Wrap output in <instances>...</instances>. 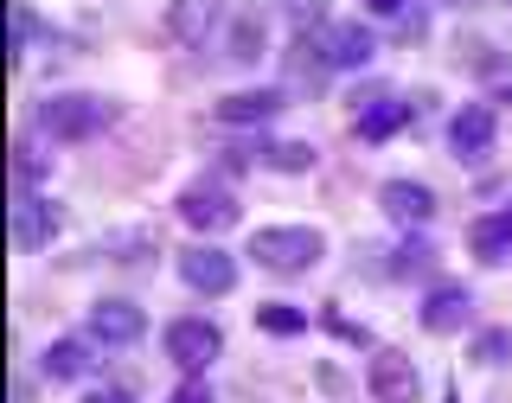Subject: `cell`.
Masks as SVG:
<instances>
[{
    "instance_id": "cell-13",
    "label": "cell",
    "mask_w": 512,
    "mask_h": 403,
    "mask_svg": "<svg viewBox=\"0 0 512 403\" xmlns=\"http://www.w3.org/2000/svg\"><path fill=\"white\" fill-rule=\"evenodd\" d=\"M282 109V90H237L218 103V122L224 128H250V122H269Z\"/></svg>"
},
{
    "instance_id": "cell-22",
    "label": "cell",
    "mask_w": 512,
    "mask_h": 403,
    "mask_svg": "<svg viewBox=\"0 0 512 403\" xmlns=\"http://www.w3.org/2000/svg\"><path fill=\"white\" fill-rule=\"evenodd\" d=\"M506 352H512V333H480L474 359H480V365H506Z\"/></svg>"
},
{
    "instance_id": "cell-5",
    "label": "cell",
    "mask_w": 512,
    "mask_h": 403,
    "mask_svg": "<svg viewBox=\"0 0 512 403\" xmlns=\"http://www.w3.org/2000/svg\"><path fill=\"white\" fill-rule=\"evenodd\" d=\"M180 282L199 288V295H231V288H237V263L224 250H212V244H192L180 256Z\"/></svg>"
},
{
    "instance_id": "cell-23",
    "label": "cell",
    "mask_w": 512,
    "mask_h": 403,
    "mask_svg": "<svg viewBox=\"0 0 512 403\" xmlns=\"http://www.w3.org/2000/svg\"><path fill=\"white\" fill-rule=\"evenodd\" d=\"M32 32H39V20H32V7L20 0V7H13V58H20L26 45H32Z\"/></svg>"
},
{
    "instance_id": "cell-15",
    "label": "cell",
    "mask_w": 512,
    "mask_h": 403,
    "mask_svg": "<svg viewBox=\"0 0 512 403\" xmlns=\"http://www.w3.org/2000/svg\"><path fill=\"white\" fill-rule=\"evenodd\" d=\"M45 378H58V384H77V378H90V346L84 340H52V346H45Z\"/></svg>"
},
{
    "instance_id": "cell-4",
    "label": "cell",
    "mask_w": 512,
    "mask_h": 403,
    "mask_svg": "<svg viewBox=\"0 0 512 403\" xmlns=\"http://www.w3.org/2000/svg\"><path fill=\"white\" fill-rule=\"evenodd\" d=\"M218 346H224V333L212 320H199V314H186V320L167 327V359L180 365V372H205V365L218 359Z\"/></svg>"
},
{
    "instance_id": "cell-11",
    "label": "cell",
    "mask_w": 512,
    "mask_h": 403,
    "mask_svg": "<svg viewBox=\"0 0 512 403\" xmlns=\"http://www.w3.org/2000/svg\"><path fill=\"white\" fill-rule=\"evenodd\" d=\"M320 52H327V64L333 71H359V64H372V32L365 26H352V20H340V26H327L320 32Z\"/></svg>"
},
{
    "instance_id": "cell-9",
    "label": "cell",
    "mask_w": 512,
    "mask_h": 403,
    "mask_svg": "<svg viewBox=\"0 0 512 403\" xmlns=\"http://www.w3.org/2000/svg\"><path fill=\"white\" fill-rule=\"evenodd\" d=\"M141 333H148V314H141L135 301H96L90 308V340L96 346H135Z\"/></svg>"
},
{
    "instance_id": "cell-16",
    "label": "cell",
    "mask_w": 512,
    "mask_h": 403,
    "mask_svg": "<svg viewBox=\"0 0 512 403\" xmlns=\"http://www.w3.org/2000/svg\"><path fill=\"white\" fill-rule=\"evenodd\" d=\"M468 244H474L480 263H506V256H512V212H487L468 231Z\"/></svg>"
},
{
    "instance_id": "cell-27",
    "label": "cell",
    "mask_w": 512,
    "mask_h": 403,
    "mask_svg": "<svg viewBox=\"0 0 512 403\" xmlns=\"http://www.w3.org/2000/svg\"><path fill=\"white\" fill-rule=\"evenodd\" d=\"M448 7H468V0H448Z\"/></svg>"
},
{
    "instance_id": "cell-6",
    "label": "cell",
    "mask_w": 512,
    "mask_h": 403,
    "mask_svg": "<svg viewBox=\"0 0 512 403\" xmlns=\"http://www.w3.org/2000/svg\"><path fill=\"white\" fill-rule=\"evenodd\" d=\"M365 384H372L378 403H416V391H423V378H416V365L404 359V352H372V372H365Z\"/></svg>"
},
{
    "instance_id": "cell-18",
    "label": "cell",
    "mask_w": 512,
    "mask_h": 403,
    "mask_svg": "<svg viewBox=\"0 0 512 403\" xmlns=\"http://www.w3.org/2000/svg\"><path fill=\"white\" fill-rule=\"evenodd\" d=\"M231 58L237 64H256V58H263V20H256V13H244V20L231 26Z\"/></svg>"
},
{
    "instance_id": "cell-19",
    "label": "cell",
    "mask_w": 512,
    "mask_h": 403,
    "mask_svg": "<svg viewBox=\"0 0 512 403\" xmlns=\"http://www.w3.org/2000/svg\"><path fill=\"white\" fill-rule=\"evenodd\" d=\"M263 160L276 173H308L314 167V148H308V141H276V148H263Z\"/></svg>"
},
{
    "instance_id": "cell-24",
    "label": "cell",
    "mask_w": 512,
    "mask_h": 403,
    "mask_svg": "<svg viewBox=\"0 0 512 403\" xmlns=\"http://www.w3.org/2000/svg\"><path fill=\"white\" fill-rule=\"evenodd\" d=\"M173 403H218V397L205 391V384H180V391H173Z\"/></svg>"
},
{
    "instance_id": "cell-14",
    "label": "cell",
    "mask_w": 512,
    "mask_h": 403,
    "mask_svg": "<svg viewBox=\"0 0 512 403\" xmlns=\"http://www.w3.org/2000/svg\"><path fill=\"white\" fill-rule=\"evenodd\" d=\"M468 288H455V282H442V288H429V301H423V327L429 333H455L461 320H468Z\"/></svg>"
},
{
    "instance_id": "cell-10",
    "label": "cell",
    "mask_w": 512,
    "mask_h": 403,
    "mask_svg": "<svg viewBox=\"0 0 512 403\" xmlns=\"http://www.w3.org/2000/svg\"><path fill=\"white\" fill-rule=\"evenodd\" d=\"M224 20V0H173L167 7V39L173 45H205Z\"/></svg>"
},
{
    "instance_id": "cell-8",
    "label": "cell",
    "mask_w": 512,
    "mask_h": 403,
    "mask_svg": "<svg viewBox=\"0 0 512 403\" xmlns=\"http://www.w3.org/2000/svg\"><path fill=\"white\" fill-rule=\"evenodd\" d=\"M58 237V205L39 192H13V244L20 250H45Z\"/></svg>"
},
{
    "instance_id": "cell-21",
    "label": "cell",
    "mask_w": 512,
    "mask_h": 403,
    "mask_svg": "<svg viewBox=\"0 0 512 403\" xmlns=\"http://www.w3.org/2000/svg\"><path fill=\"white\" fill-rule=\"evenodd\" d=\"M32 180H39V154L20 141V148H13V192H32Z\"/></svg>"
},
{
    "instance_id": "cell-25",
    "label": "cell",
    "mask_w": 512,
    "mask_h": 403,
    "mask_svg": "<svg viewBox=\"0 0 512 403\" xmlns=\"http://www.w3.org/2000/svg\"><path fill=\"white\" fill-rule=\"evenodd\" d=\"M365 7H378V13H404V0H365Z\"/></svg>"
},
{
    "instance_id": "cell-7",
    "label": "cell",
    "mask_w": 512,
    "mask_h": 403,
    "mask_svg": "<svg viewBox=\"0 0 512 403\" xmlns=\"http://www.w3.org/2000/svg\"><path fill=\"white\" fill-rule=\"evenodd\" d=\"M493 135H500V122H493L487 103H461V116L448 122V148H455V160H487Z\"/></svg>"
},
{
    "instance_id": "cell-1",
    "label": "cell",
    "mask_w": 512,
    "mask_h": 403,
    "mask_svg": "<svg viewBox=\"0 0 512 403\" xmlns=\"http://www.w3.org/2000/svg\"><path fill=\"white\" fill-rule=\"evenodd\" d=\"M109 122H116V109H109L103 96H90V90H58V96L39 103V128L52 141H90V135H103Z\"/></svg>"
},
{
    "instance_id": "cell-12",
    "label": "cell",
    "mask_w": 512,
    "mask_h": 403,
    "mask_svg": "<svg viewBox=\"0 0 512 403\" xmlns=\"http://www.w3.org/2000/svg\"><path fill=\"white\" fill-rule=\"evenodd\" d=\"M378 205H384V212H391L397 224H429V218H436V192L416 186V180H384Z\"/></svg>"
},
{
    "instance_id": "cell-17",
    "label": "cell",
    "mask_w": 512,
    "mask_h": 403,
    "mask_svg": "<svg viewBox=\"0 0 512 403\" xmlns=\"http://www.w3.org/2000/svg\"><path fill=\"white\" fill-rule=\"evenodd\" d=\"M404 122H410V103H397V96H372V103L359 109V135H365V141H384V135H397Z\"/></svg>"
},
{
    "instance_id": "cell-26",
    "label": "cell",
    "mask_w": 512,
    "mask_h": 403,
    "mask_svg": "<svg viewBox=\"0 0 512 403\" xmlns=\"http://www.w3.org/2000/svg\"><path fill=\"white\" fill-rule=\"evenodd\" d=\"M84 403H128L122 391H96V397H84Z\"/></svg>"
},
{
    "instance_id": "cell-20",
    "label": "cell",
    "mask_w": 512,
    "mask_h": 403,
    "mask_svg": "<svg viewBox=\"0 0 512 403\" xmlns=\"http://www.w3.org/2000/svg\"><path fill=\"white\" fill-rule=\"evenodd\" d=\"M256 327H263V333H301V327H308V314H295V308H256Z\"/></svg>"
},
{
    "instance_id": "cell-2",
    "label": "cell",
    "mask_w": 512,
    "mask_h": 403,
    "mask_svg": "<svg viewBox=\"0 0 512 403\" xmlns=\"http://www.w3.org/2000/svg\"><path fill=\"white\" fill-rule=\"evenodd\" d=\"M320 250H327V237L308 231V224H269V231H256V244H250V256L263 269H276V276H301V269H314Z\"/></svg>"
},
{
    "instance_id": "cell-3",
    "label": "cell",
    "mask_w": 512,
    "mask_h": 403,
    "mask_svg": "<svg viewBox=\"0 0 512 403\" xmlns=\"http://www.w3.org/2000/svg\"><path fill=\"white\" fill-rule=\"evenodd\" d=\"M180 218L192 224V231H231L237 218H244V205H237V192L231 186H218V180H192L186 192H180Z\"/></svg>"
}]
</instances>
